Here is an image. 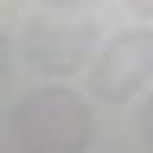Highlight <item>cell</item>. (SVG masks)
I'll list each match as a JSON object with an SVG mask.
<instances>
[{
  "mask_svg": "<svg viewBox=\"0 0 153 153\" xmlns=\"http://www.w3.org/2000/svg\"><path fill=\"white\" fill-rule=\"evenodd\" d=\"M96 140V96H76L64 83H38L13 102V147L26 153H76Z\"/></svg>",
  "mask_w": 153,
  "mask_h": 153,
  "instance_id": "cell-1",
  "label": "cell"
},
{
  "mask_svg": "<svg viewBox=\"0 0 153 153\" xmlns=\"http://www.w3.org/2000/svg\"><path fill=\"white\" fill-rule=\"evenodd\" d=\"M147 83H153V26L115 32L108 45L89 57V96L102 108H128L134 96H147Z\"/></svg>",
  "mask_w": 153,
  "mask_h": 153,
  "instance_id": "cell-2",
  "label": "cell"
},
{
  "mask_svg": "<svg viewBox=\"0 0 153 153\" xmlns=\"http://www.w3.org/2000/svg\"><path fill=\"white\" fill-rule=\"evenodd\" d=\"M13 51L26 57L32 76H76L102 45H96L89 19H26L19 38H13Z\"/></svg>",
  "mask_w": 153,
  "mask_h": 153,
  "instance_id": "cell-3",
  "label": "cell"
},
{
  "mask_svg": "<svg viewBox=\"0 0 153 153\" xmlns=\"http://www.w3.org/2000/svg\"><path fill=\"white\" fill-rule=\"evenodd\" d=\"M134 128H140V140L153 147V83H147V96H140V115H134Z\"/></svg>",
  "mask_w": 153,
  "mask_h": 153,
  "instance_id": "cell-4",
  "label": "cell"
},
{
  "mask_svg": "<svg viewBox=\"0 0 153 153\" xmlns=\"http://www.w3.org/2000/svg\"><path fill=\"white\" fill-rule=\"evenodd\" d=\"M38 7H57V13H89L96 0H38Z\"/></svg>",
  "mask_w": 153,
  "mask_h": 153,
  "instance_id": "cell-5",
  "label": "cell"
},
{
  "mask_svg": "<svg viewBox=\"0 0 153 153\" xmlns=\"http://www.w3.org/2000/svg\"><path fill=\"white\" fill-rule=\"evenodd\" d=\"M128 13H140V19H153V0H128Z\"/></svg>",
  "mask_w": 153,
  "mask_h": 153,
  "instance_id": "cell-6",
  "label": "cell"
}]
</instances>
